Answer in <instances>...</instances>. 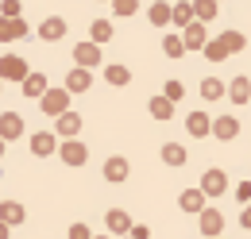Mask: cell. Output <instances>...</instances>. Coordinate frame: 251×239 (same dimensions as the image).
<instances>
[{
	"mask_svg": "<svg viewBox=\"0 0 251 239\" xmlns=\"http://www.w3.org/2000/svg\"><path fill=\"white\" fill-rule=\"evenodd\" d=\"M189 4H193V20H201V24L217 16V0H189Z\"/></svg>",
	"mask_w": 251,
	"mask_h": 239,
	"instance_id": "20",
	"label": "cell"
},
{
	"mask_svg": "<svg viewBox=\"0 0 251 239\" xmlns=\"http://www.w3.org/2000/svg\"><path fill=\"white\" fill-rule=\"evenodd\" d=\"M47 89H50V85H47L43 73H27V77H24V93H27V96H43Z\"/></svg>",
	"mask_w": 251,
	"mask_h": 239,
	"instance_id": "15",
	"label": "cell"
},
{
	"mask_svg": "<svg viewBox=\"0 0 251 239\" xmlns=\"http://www.w3.org/2000/svg\"><path fill=\"white\" fill-rule=\"evenodd\" d=\"M205 58H209V62H224V58H228V50L220 47V39H213V43H205Z\"/></svg>",
	"mask_w": 251,
	"mask_h": 239,
	"instance_id": "31",
	"label": "cell"
},
{
	"mask_svg": "<svg viewBox=\"0 0 251 239\" xmlns=\"http://www.w3.org/2000/svg\"><path fill=\"white\" fill-rule=\"evenodd\" d=\"M31 150L35 154H50V150H54V135H47V131L31 135Z\"/></svg>",
	"mask_w": 251,
	"mask_h": 239,
	"instance_id": "26",
	"label": "cell"
},
{
	"mask_svg": "<svg viewBox=\"0 0 251 239\" xmlns=\"http://www.w3.org/2000/svg\"><path fill=\"white\" fill-rule=\"evenodd\" d=\"M224 185H228V178H224V170H209L205 174V181H201V193H224Z\"/></svg>",
	"mask_w": 251,
	"mask_h": 239,
	"instance_id": "12",
	"label": "cell"
},
{
	"mask_svg": "<svg viewBox=\"0 0 251 239\" xmlns=\"http://www.w3.org/2000/svg\"><path fill=\"white\" fill-rule=\"evenodd\" d=\"M62 158L70 162V166H81V162L89 158V150H85V143H77V139H66L62 143Z\"/></svg>",
	"mask_w": 251,
	"mask_h": 239,
	"instance_id": "7",
	"label": "cell"
},
{
	"mask_svg": "<svg viewBox=\"0 0 251 239\" xmlns=\"http://www.w3.org/2000/svg\"><path fill=\"white\" fill-rule=\"evenodd\" d=\"M104 77H108L112 85H127V81H131V73H127V66H108V70H104Z\"/></svg>",
	"mask_w": 251,
	"mask_h": 239,
	"instance_id": "28",
	"label": "cell"
},
{
	"mask_svg": "<svg viewBox=\"0 0 251 239\" xmlns=\"http://www.w3.org/2000/svg\"><path fill=\"white\" fill-rule=\"evenodd\" d=\"M112 12L124 20V16H135L139 12V0H112Z\"/></svg>",
	"mask_w": 251,
	"mask_h": 239,
	"instance_id": "30",
	"label": "cell"
},
{
	"mask_svg": "<svg viewBox=\"0 0 251 239\" xmlns=\"http://www.w3.org/2000/svg\"><path fill=\"white\" fill-rule=\"evenodd\" d=\"M70 239H89V228H85V224H74V228H70Z\"/></svg>",
	"mask_w": 251,
	"mask_h": 239,
	"instance_id": "37",
	"label": "cell"
},
{
	"mask_svg": "<svg viewBox=\"0 0 251 239\" xmlns=\"http://www.w3.org/2000/svg\"><path fill=\"white\" fill-rule=\"evenodd\" d=\"M151 116L155 120H170L174 116V104H170L166 96H155V100H151Z\"/></svg>",
	"mask_w": 251,
	"mask_h": 239,
	"instance_id": "25",
	"label": "cell"
},
{
	"mask_svg": "<svg viewBox=\"0 0 251 239\" xmlns=\"http://www.w3.org/2000/svg\"><path fill=\"white\" fill-rule=\"evenodd\" d=\"M162 47H166V54H170V58H182V50H186V43H182V35H170V39H166Z\"/></svg>",
	"mask_w": 251,
	"mask_h": 239,
	"instance_id": "33",
	"label": "cell"
},
{
	"mask_svg": "<svg viewBox=\"0 0 251 239\" xmlns=\"http://www.w3.org/2000/svg\"><path fill=\"white\" fill-rule=\"evenodd\" d=\"M189 131H193V135H209V131H213V120L205 116V112H193V116H189Z\"/></svg>",
	"mask_w": 251,
	"mask_h": 239,
	"instance_id": "23",
	"label": "cell"
},
{
	"mask_svg": "<svg viewBox=\"0 0 251 239\" xmlns=\"http://www.w3.org/2000/svg\"><path fill=\"white\" fill-rule=\"evenodd\" d=\"M220 47H224L228 54H236V50L248 47V39H244V31H224V35H220Z\"/></svg>",
	"mask_w": 251,
	"mask_h": 239,
	"instance_id": "14",
	"label": "cell"
},
{
	"mask_svg": "<svg viewBox=\"0 0 251 239\" xmlns=\"http://www.w3.org/2000/svg\"><path fill=\"white\" fill-rule=\"evenodd\" d=\"M170 20H174V24H178V27L186 31L189 24H193V4H189V0H178V4H174V8H170Z\"/></svg>",
	"mask_w": 251,
	"mask_h": 239,
	"instance_id": "10",
	"label": "cell"
},
{
	"mask_svg": "<svg viewBox=\"0 0 251 239\" xmlns=\"http://www.w3.org/2000/svg\"><path fill=\"white\" fill-rule=\"evenodd\" d=\"M147 232H151V228H143V224H135V228H131V239H147Z\"/></svg>",
	"mask_w": 251,
	"mask_h": 239,
	"instance_id": "38",
	"label": "cell"
},
{
	"mask_svg": "<svg viewBox=\"0 0 251 239\" xmlns=\"http://www.w3.org/2000/svg\"><path fill=\"white\" fill-rule=\"evenodd\" d=\"M39 100H43V112H47V116H62V112H70V93H66V89H47Z\"/></svg>",
	"mask_w": 251,
	"mask_h": 239,
	"instance_id": "1",
	"label": "cell"
},
{
	"mask_svg": "<svg viewBox=\"0 0 251 239\" xmlns=\"http://www.w3.org/2000/svg\"><path fill=\"white\" fill-rule=\"evenodd\" d=\"M228 93H232V100H236V104H244V100L251 96V81H248V77H236Z\"/></svg>",
	"mask_w": 251,
	"mask_h": 239,
	"instance_id": "24",
	"label": "cell"
},
{
	"mask_svg": "<svg viewBox=\"0 0 251 239\" xmlns=\"http://www.w3.org/2000/svg\"><path fill=\"white\" fill-rule=\"evenodd\" d=\"M24 220V209L16 205V201H8L4 209H0V224H20Z\"/></svg>",
	"mask_w": 251,
	"mask_h": 239,
	"instance_id": "27",
	"label": "cell"
},
{
	"mask_svg": "<svg viewBox=\"0 0 251 239\" xmlns=\"http://www.w3.org/2000/svg\"><path fill=\"white\" fill-rule=\"evenodd\" d=\"M170 8H174V4H166V0H155V4H151V12H147V20H151L155 27L170 24Z\"/></svg>",
	"mask_w": 251,
	"mask_h": 239,
	"instance_id": "13",
	"label": "cell"
},
{
	"mask_svg": "<svg viewBox=\"0 0 251 239\" xmlns=\"http://www.w3.org/2000/svg\"><path fill=\"white\" fill-rule=\"evenodd\" d=\"M0 16L16 20V16H20V0H4V4H0Z\"/></svg>",
	"mask_w": 251,
	"mask_h": 239,
	"instance_id": "34",
	"label": "cell"
},
{
	"mask_svg": "<svg viewBox=\"0 0 251 239\" xmlns=\"http://www.w3.org/2000/svg\"><path fill=\"white\" fill-rule=\"evenodd\" d=\"M240 220H244V228H251V205L244 209V216H240Z\"/></svg>",
	"mask_w": 251,
	"mask_h": 239,
	"instance_id": "39",
	"label": "cell"
},
{
	"mask_svg": "<svg viewBox=\"0 0 251 239\" xmlns=\"http://www.w3.org/2000/svg\"><path fill=\"white\" fill-rule=\"evenodd\" d=\"M24 135V120L16 116V112H4L0 116V139L8 143V139H20Z\"/></svg>",
	"mask_w": 251,
	"mask_h": 239,
	"instance_id": "5",
	"label": "cell"
},
{
	"mask_svg": "<svg viewBox=\"0 0 251 239\" xmlns=\"http://www.w3.org/2000/svg\"><path fill=\"white\" fill-rule=\"evenodd\" d=\"M162 158H166L170 166H182V162H186V150L178 147V143H166V147H162Z\"/></svg>",
	"mask_w": 251,
	"mask_h": 239,
	"instance_id": "29",
	"label": "cell"
},
{
	"mask_svg": "<svg viewBox=\"0 0 251 239\" xmlns=\"http://www.w3.org/2000/svg\"><path fill=\"white\" fill-rule=\"evenodd\" d=\"M39 35H43L47 43H54V39H62V35H66V20H62V16H47V20L39 24Z\"/></svg>",
	"mask_w": 251,
	"mask_h": 239,
	"instance_id": "6",
	"label": "cell"
},
{
	"mask_svg": "<svg viewBox=\"0 0 251 239\" xmlns=\"http://www.w3.org/2000/svg\"><path fill=\"white\" fill-rule=\"evenodd\" d=\"M236 197H240V205L251 201V181H240V185H236Z\"/></svg>",
	"mask_w": 251,
	"mask_h": 239,
	"instance_id": "36",
	"label": "cell"
},
{
	"mask_svg": "<svg viewBox=\"0 0 251 239\" xmlns=\"http://www.w3.org/2000/svg\"><path fill=\"white\" fill-rule=\"evenodd\" d=\"M201 93H205V100H217L220 93H224V85H220L217 77H205V81H201Z\"/></svg>",
	"mask_w": 251,
	"mask_h": 239,
	"instance_id": "32",
	"label": "cell"
},
{
	"mask_svg": "<svg viewBox=\"0 0 251 239\" xmlns=\"http://www.w3.org/2000/svg\"><path fill=\"white\" fill-rule=\"evenodd\" d=\"M0 77H8V81H24V77H27V62L20 58V54H4V58H0Z\"/></svg>",
	"mask_w": 251,
	"mask_h": 239,
	"instance_id": "2",
	"label": "cell"
},
{
	"mask_svg": "<svg viewBox=\"0 0 251 239\" xmlns=\"http://www.w3.org/2000/svg\"><path fill=\"white\" fill-rule=\"evenodd\" d=\"M74 58H77L81 70H93V66H100V47L85 39V43H77V47H74Z\"/></svg>",
	"mask_w": 251,
	"mask_h": 239,
	"instance_id": "3",
	"label": "cell"
},
{
	"mask_svg": "<svg viewBox=\"0 0 251 239\" xmlns=\"http://www.w3.org/2000/svg\"><path fill=\"white\" fill-rule=\"evenodd\" d=\"M104 224H108V232H131V220H127V212H120V209L108 212Z\"/></svg>",
	"mask_w": 251,
	"mask_h": 239,
	"instance_id": "18",
	"label": "cell"
},
{
	"mask_svg": "<svg viewBox=\"0 0 251 239\" xmlns=\"http://www.w3.org/2000/svg\"><path fill=\"white\" fill-rule=\"evenodd\" d=\"M182 43H186V50H189V47H201V50H205V43H209V39H205V24L193 20V24L182 31Z\"/></svg>",
	"mask_w": 251,
	"mask_h": 239,
	"instance_id": "8",
	"label": "cell"
},
{
	"mask_svg": "<svg viewBox=\"0 0 251 239\" xmlns=\"http://www.w3.org/2000/svg\"><path fill=\"white\" fill-rule=\"evenodd\" d=\"M27 35V20L24 16H16V20H8V16H0V43H12V39H24Z\"/></svg>",
	"mask_w": 251,
	"mask_h": 239,
	"instance_id": "4",
	"label": "cell"
},
{
	"mask_svg": "<svg viewBox=\"0 0 251 239\" xmlns=\"http://www.w3.org/2000/svg\"><path fill=\"white\" fill-rule=\"evenodd\" d=\"M104 178L108 181H124L127 178V162L124 158H108V162H104Z\"/></svg>",
	"mask_w": 251,
	"mask_h": 239,
	"instance_id": "19",
	"label": "cell"
},
{
	"mask_svg": "<svg viewBox=\"0 0 251 239\" xmlns=\"http://www.w3.org/2000/svg\"><path fill=\"white\" fill-rule=\"evenodd\" d=\"M182 209L186 212H201L205 209V193H201V189H186V193H182Z\"/></svg>",
	"mask_w": 251,
	"mask_h": 239,
	"instance_id": "21",
	"label": "cell"
},
{
	"mask_svg": "<svg viewBox=\"0 0 251 239\" xmlns=\"http://www.w3.org/2000/svg\"><path fill=\"white\" fill-rule=\"evenodd\" d=\"M97 239H104V236H97Z\"/></svg>",
	"mask_w": 251,
	"mask_h": 239,
	"instance_id": "42",
	"label": "cell"
},
{
	"mask_svg": "<svg viewBox=\"0 0 251 239\" xmlns=\"http://www.w3.org/2000/svg\"><path fill=\"white\" fill-rule=\"evenodd\" d=\"M220 228H224V216L213 209H201V232L205 236H220Z\"/></svg>",
	"mask_w": 251,
	"mask_h": 239,
	"instance_id": "11",
	"label": "cell"
},
{
	"mask_svg": "<svg viewBox=\"0 0 251 239\" xmlns=\"http://www.w3.org/2000/svg\"><path fill=\"white\" fill-rule=\"evenodd\" d=\"M0 239H8V224H0Z\"/></svg>",
	"mask_w": 251,
	"mask_h": 239,
	"instance_id": "40",
	"label": "cell"
},
{
	"mask_svg": "<svg viewBox=\"0 0 251 239\" xmlns=\"http://www.w3.org/2000/svg\"><path fill=\"white\" fill-rule=\"evenodd\" d=\"M89 35H93L89 43H97V47H100V43H108V39H112V24H108V20H93Z\"/></svg>",
	"mask_w": 251,
	"mask_h": 239,
	"instance_id": "22",
	"label": "cell"
},
{
	"mask_svg": "<svg viewBox=\"0 0 251 239\" xmlns=\"http://www.w3.org/2000/svg\"><path fill=\"white\" fill-rule=\"evenodd\" d=\"M77 127H81V116H77V112H62V116H58V135L70 139V135H77Z\"/></svg>",
	"mask_w": 251,
	"mask_h": 239,
	"instance_id": "16",
	"label": "cell"
},
{
	"mask_svg": "<svg viewBox=\"0 0 251 239\" xmlns=\"http://www.w3.org/2000/svg\"><path fill=\"white\" fill-rule=\"evenodd\" d=\"M166 100H170V104L182 100V81H170V85H166Z\"/></svg>",
	"mask_w": 251,
	"mask_h": 239,
	"instance_id": "35",
	"label": "cell"
},
{
	"mask_svg": "<svg viewBox=\"0 0 251 239\" xmlns=\"http://www.w3.org/2000/svg\"><path fill=\"white\" fill-rule=\"evenodd\" d=\"M0 154H4V139H0Z\"/></svg>",
	"mask_w": 251,
	"mask_h": 239,
	"instance_id": "41",
	"label": "cell"
},
{
	"mask_svg": "<svg viewBox=\"0 0 251 239\" xmlns=\"http://www.w3.org/2000/svg\"><path fill=\"white\" fill-rule=\"evenodd\" d=\"M89 81H93V77H89V70H81V66H77V70L70 73V81H66V93H81V89H89Z\"/></svg>",
	"mask_w": 251,
	"mask_h": 239,
	"instance_id": "17",
	"label": "cell"
},
{
	"mask_svg": "<svg viewBox=\"0 0 251 239\" xmlns=\"http://www.w3.org/2000/svg\"><path fill=\"white\" fill-rule=\"evenodd\" d=\"M213 135H217V139H236V135H240V123H236V116L213 120Z\"/></svg>",
	"mask_w": 251,
	"mask_h": 239,
	"instance_id": "9",
	"label": "cell"
}]
</instances>
